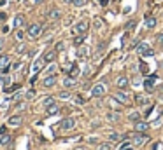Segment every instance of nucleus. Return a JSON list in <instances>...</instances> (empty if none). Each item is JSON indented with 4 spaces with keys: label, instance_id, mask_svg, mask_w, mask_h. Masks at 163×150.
<instances>
[{
    "label": "nucleus",
    "instance_id": "nucleus-1",
    "mask_svg": "<svg viewBox=\"0 0 163 150\" xmlns=\"http://www.w3.org/2000/svg\"><path fill=\"white\" fill-rule=\"evenodd\" d=\"M135 51H137V52H139L142 58H151V56L154 54V51L151 49V47H149L146 42H139V44L135 46Z\"/></svg>",
    "mask_w": 163,
    "mask_h": 150
},
{
    "label": "nucleus",
    "instance_id": "nucleus-2",
    "mask_svg": "<svg viewBox=\"0 0 163 150\" xmlns=\"http://www.w3.org/2000/svg\"><path fill=\"white\" fill-rule=\"evenodd\" d=\"M26 33H28L30 39H37V37H41V35H42V23H32L30 26H28V30H26Z\"/></svg>",
    "mask_w": 163,
    "mask_h": 150
},
{
    "label": "nucleus",
    "instance_id": "nucleus-3",
    "mask_svg": "<svg viewBox=\"0 0 163 150\" xmlns=\"http://www.w3.org/2000/svg\"><path fill=\"white\" fill-rule=\"evenodd\" d=\"M0 72L2 73L11 72V60L7 54H0Z\"/></svg>",
    "mask_w": 163,
    "mask_h": 150
},
{
    "label": "nucleus",
    "instance_id": "nucleus-4",
    "mask_svg": "<svg viewBox=\"0 0 163 150\" xmlns=\"http://www.w3.org/2000/svg\"><path fill=\"white\" fill-rule=\"evenodd\" d=\"M75 122H77V120H75V117H65V119L60 122V128L63 131L74 129V128H75Z\"/></svg>",
    "mask_w": 163,
    "mask_h": 150
},
{
    "label": "nucleus",
    "instance_id": "nucleus-5",
    "mask_svg": "<svg viewBox=\"0 0 163 150\" xmlns=\"http://www.w3.org/2000/svg\"><path fill=\"white\" fill-rule=\"evenodd\" d=\"M105 84H97V86H93L91 89V96L93 98H102L103 94H105Z\"/></svg>",
    "mask_w": 163,
    "mask_h": 150
},
{
    "label": "nucleus",
    "instance_id": "nucleus-6",
    "mask_svg": "<svg viewBox=\"0 0 163 150\" xmlns=\"http://www.w3.org/2000/svg\"><path fill=\"white\" fill-rule=\"evenodd\" d=\"M90 30V23L88 21H79L77 25H75V28H74V33H86V31Z\"/></svg>",
    "mask_w": 163,
    "mask_h": 150
},
{
    "label": "nucleus",
    "instance_id": "nucleus-7",
    "mask_svg": "<svg viewBox=\"0 0 163 150\" xmlns=\"http://www.w3.org/2000/svg\"><path fill=\"white\" fill-rule=\"evenodd\" d=\"M44 63H46L44 58H37V60L32 63V72H33V73H39V72L44 68Z\"/></svg>",
    "mask_w": 163,
    "mask_h": 150
},
{
    "label": "nucleus",
    "instance_id": "nucleus-8",
    "mask_svg": "<svg viewBox=\"0 0 163 150\" xmlns=\"http://www.w3.org/2000/svg\"><path fill=\"white\" fill-rule=\"evenodd\" d=\"M146 131H149V122L137 120L135 122V133H146Z\"/></svg>",
    "mask_w": 163,
    "mask_h": 150
},
{
    "label": "nucleus",
    "instance_id": "nucleus-9",
    "mask_svg": "<svg viewBox=\"0 0 163 150\" xmlns=\"http://www.w3.org/2000/svg\"><path fill=\"white\" fill-rule=\"evenodd\" d=\"M156 79H158L156 75H151L149 79H146V80H144V89L147 91V93H151V91L154 89V80H156Z\"/></svg>",
    "mask_w": 163,
    "mask_h": 150
},
{
    "label": "nucleus",
    "instance_id": "nucleus-10",
    "mask_svg": "<svg viewBox=\"0 0 163 150\" xmlns=\"http://www.w3.org/2000/svg\"><path fill=\"white\" fill-rule=\"evenodd\" d=\"M56 54H58V52H56L54 49H49V51H46V52H44V56H42V58H44L46 63H53V61L56 60Z\"/></svg>",
    "mask_w": 163,
    "mask_h": 150
},
{
    "label": "nucleus",
    "instance_id": "nucleus-11",
    "mask_svg": "<svg viewBox=\"0 0 163 150\" xmlns=\"http://www.w3.org/2000/svg\"><path fill=\"white\" fill-rule=\"evenodd\" d=\"M21 122H23V117H21V115H12V117H9V120H7V124L12 126V128L21 126Z\"/></svg>",
    "mask_w": 163,
    "mask_h": 150
},
{
    "label": "nucleus",
    "instance_id": "nucleus-12",
    "mask_svg": "<svg viewBox=\"0 0 163 150\" xmlns=\"http://www.w3.org/2000/svg\"><path fill=\"white\" fill-rule=\"evenodd\" d=\"M54 84H56V75H48L46 79L42 80V86H44V87H53Z\"/></svg>",
    "mask_w": 163,
    "mask_h": 150
},
{
    "label": "nucleus",
    "instance_id": "nucleus-13",
    "mask_svg": "<svg viewBox=\"0 0 163 150\" xmlns=\"http://www.w3.org/2000/svg\"><path fill=\"white\" fill-rule=\"evenodd\" d=\"M114 98L119 101V103H125V105H126V103H130V98H128V96H126L123 91H118V93L114 94Z\"/></svg>",
    "mask_w": 163,
    "mask_h": 150
},
{
    "label": "nucleus",
    "instance_id": "nucleus-14",
    "mask_svg": "<svg viewBox=\"0 0 163 150\" xmlns=\"http://www.w3.org/2000/svg\"><path fill=\"white\" fill-rule=\"evenodd\" d=\"M147 140V136H146V134H144V133H137V134H135V136H133V145H142L144 141Z\"/></svg>",
    "mask_w": 163,
    "mask_h": 150
},
{
    "label": "nucleus",
    "instance_id": "nucleus-15",
    "mask_svg": "<svg viewBox=\"0 0 163 150\" xmlns=\"http://www.w3.org/2000/svg\"><path fill=\"white\" fill-rule=\"evenodd\" d=\"M146 26H147L149 30H153L154 26H156V18L151 16V14H146Z\"/></svg>",
    "mask_w": 163,
    "mask_h": 150
},
{
    "label": "nucleus",
    "instance_id": "nucleus-16",
    "mask_svg": "<svg viewBox=\"0 0 163 150\" xmlns=\"http://www.w3.org/2000/svg\"><path fill=\"white\" fill-rule=\"evenodd\" d=\"M63 86H65V87H74V86H77V79L69 75V77L63 79Z\"/></svg>",
    "mask_w": 163,
    "mask_h": 150
},
{
    "label": "nucleus",
    "instance_id": "nucleus-17",
    "mask_svg": "<svg viewBox=\"0 0 163 150\" xmlns=\"http://www.w3.org/2000/svg\"><path fill=\"white\" fill-rule=\"evenodd\" d=\"M48 18H49V19H53V21H54V19H60V18H61V10L54 7V9H51L49 12H48Z\"/></svg>",
    "mask_w": 163,
    "mask_h": 150
},
{
    "label": "nucleus",
    "instance_id": "nucleus-18",
    "mask_svg": "<svg viewBox=\"0 0 163 150\" xmlns=\"http://www.w3.org/2000/svg\"><path fill=\"white\" fill-rule=\"evenodd\" d=\"M116 84H118V87H119V89H126V87H128V79H126L125 75H121V77H118Z\"/></svg>",
    "mask_w": 163,
    "mask_h": 150
},
{
    "label": "nucleus",
    "instance_id": "nucleus-19",
    "mask_svg": "<svg viewBox=\"0 0 163 150\" xmlns=\"http://www.w3.org/2000/svg\"><path fill=\"white\" fill-rule=\"evenodd\" d=\"M135 103L142 107V105H147L149 100H147V96H144V94H135Z\"/></svg>",
    "mask_w": 163,
    "mask_h": 150
},
{
    "label": "nucleus",
    "instance_id": "nucleus-20",
    "mask_svg": "<svg viewBox=\"0 0 163 150\" xmlns=\"http://www.w3.org/2000/svg\"><path fill=\"white\" fill-rule=\"evenodd\" d=\"M46 112H48V115H54V113L60 112V107H58L56 103H51L49 107H46Z\"/></svg>",
    "mask_w": 163,
    "mask_h": 150
},
{
    "label": "nucleus",
    "instance_id": "nucleus-21",
    "mask_svg": "<svg viewBox=\"0 0 163 150\" xmlns=\"http://www.w3.org/2000/svg\"><path fill=\"white\" fill-rule=\"evenodd\" d=\"M88 56H90V47H79V51H77V58L84 60V58H88Z\"/></svg>",
    "mask_w": 163,
    "mask_h": 150
},
{
    "label": "nucleus",
    "instance_id": "nucleus-22",
    "mask_svg": "<svg viewBox=\"0 0 163 150\" xmlns=\"http://www.w3.org/2000/svg\"><path fill=\"white\" fill-rule=\"evenodd\" d=\"M107 120H111V122H118L119 120V112H107Z\"/></svg>",
    "mask_w": 163,
    "mask_h": 150
},
{
    "label": "nucleus",
    "instance_id": "nucleus-23",
    "mask_svg": "<svg viewBox=\"0 0 163 150\" xmlns=\"http://www.w3.org/2000/svg\"><path fill=\"white\" fill-rule=\"evenodd\" d=\"M11 141H12L11 134H2V138H0V145H2V147H7Z\"/></svg>",
    "mask_w": 163,
    "mask_h": 150
},
{
    "label": "nucleus",
    "instance_id": "nucleus-24",
    "mask_svg": "<svg viewBox=\"0 0 163 150\" xmlns=\"http://www.w3.org/2000/svg\"><path fill=\"white\" fill-rule=\"evenodd\" d=\"M23 23H25V18H23V14H18V16L14 18V26H16V28H20Z\"/></svg>",
    "mask_w": 163,
    "mask_h": 150
},
{
    "label": "nucleus",
    "instance_id": "nucleus-25",
    "mask_svg": "<svg viewBox=\"0 0 163 150\" xmlns=\"http://www.w3.org/2000/svg\"><path fill=\"white\" fill-rule=\"evenodd\" d=\"M128 119L132 120V122H137V120H140V113H139V112H132V113L128 115Z\"/></svg>",
    "mask_w": 163,
    "mask_h": 150
},
{
    "label": "nucleus",
    "instance_id": "nucleus-26",
    "mask_svg": "<svg viewBox=\"0 0 163 150\" xmlns=\"http://www.w3.org/2000/svg\"><path fill=\"white\" fill-rule=\"evenodd\" d=\"M98 150H112V143H109V141H105V143H100Z\"/></svg>",
    "mask_w": 163,
    "mask_h": 150
},
{
    "label": "nucleus",
    "instance_id": "nucleus-27",
    "mask_svg": "<svg viewBox=\"0 0 163 150\" xmlns=\"http://www.w3.org/2000/svg\"><path fill=\"white\" fill-rule=\"evenodd\" d=\"M70 96H72V94L69 93V91H61L60 94H58V98H60V100H69Z\"/></svg>",
    "mask_w": 163,
    "mask_h": 150
},
{
    "label": "nucleus",
    "instance_id": "nucleus-28",
    "mask_svg": "<svg viewBox=\"0 0 163 150\" xmlns=\"http://www.w3.org/2000/svg\"><path fill=\"white\" fill-rule=\"evenodd\" d=\"M16 52H18V54L26 52V46H25V44H18V46H16Z\"/></svg>",
    "mask_w": 163,
    "mask_h": 150
},
{
    "label": "nucleus",
    "instance_id": "nucleus-29",
    "mask_svg": "<svg viewBox=\"0 0 163 150\" xmlns=\"http://www.w3.org/2000/svg\"><path fill=\"white\" fill-rule=\"evenodd\" d=\"M82 42H84V33H81L79 37H75V39H74V44H75V46H81Z\"/></svg>",
    "mask_w": 163,
    "mask_h": 150
},
{
    "label": "nucleus",
    "instance_id": "nucleus-30",
    "mask_svg": "<svg viewBox=\"0 0 163 150\" xmlns=\"http://www.w3.org/2000/svg\"><path fill=\"white\" fill-rule=\"evenodd\" d=\"M63 49H65V42H58V44L54 46V51H56V52H61Z\"/></svg>",
    "mask_w": 163,
    "mask_h": 150
},
{
    "label": "nucleus",
    "instance_id": "nucleus-31",
    "mask_svg": "<svg viewBox=\"0 0 163 150\" xmlns=\"http://www.w3.org/2000/svg\"><path fill=\"white\" fill-rule=\"evenodd\" d=\"M77 75H79V68L74 65V66H72V70H70V77H75V79H77Z\"/></svg>",
    "mask_w": 163,
    "mask_h": 150
},
{
    "label": "nucleus",
    "instance_id": "nucleus-32",
    "mask_svg": "<svg viewBox=\"0 0 163 150\" xmlns=\"http://www.w3.org/2000/svg\"><path fill=\"white\" fill-rule=\"evenodd\" d=\"M109 140H111V141H118V140H121V136H119L118 133H111V134H109Z\"/></svg>",
    "mask_w": 163,
    "mask_h": 150
},
{
    "label": "nucleus",
    "instance_id": "nucleus-33",
    "mask_svg": "<svg viewBox=\"0 0 163 150\" xmlns=\"http://www.w3.org/2000/svg\"><path fill=\"white\" fill-rule=\"evenodd\" d=\"M16 89H20V84H14V86H11V87H5V93H12V91H16Z\"/></svg>",
    "mask_w": 163,
    "mask_h": 150
},
{
    "label": "nucleus",
    "instance_id": "nucleus-34",
    "mask_svg": "<svg viewBox=\"0 0 163 150\" xmlns=\"http://www.w3.org/2000/svg\"><path fill=\"white\" fill-rule=\"evenodd\" d=\"M72 4H74L75 7H81V5H84V4H86V0H72Z\"/></svg>",
    "mask_w": 163,
    "mask_h": 150
},
{
    "label": "nucleus",
    "instance_id": "nucleus-35",
    "mask_svg": "<svg viewBox=\"0 0 163 150\" xmlns=\"http://www.w3.org/2000/svg\"><path fill=\"white\" fill-rule=\"evenodd\" d=\"M51 103H54V100H53V98H46V100L42 101V105H44V107H49Z\"/></svg>",
    "mask_w": 163,
    "mask_h": 150
},
{
    "label": "nucleus",
    "instance_id": "nucleus-36",
    "mask_svg": "<svg viewBox=\"0 0 163 150\" xmlns=\"http://www.w3.org/2000/svg\"><path fill=\"white\" fill-rule=\"evenodd\" d=\"M54 70H56V66L51 63V66H48V75H53V73H54Z\"/></svg>",
    "mask_w": 163,
    "mask_h": 150
},
{
    "label": "nucleus",
    "instance_id": "nucleus-37",
    "mask_svg": "<svg viewBox=\"0 0 163 150\" xmlns=\"http://www.w3.org/2000/svg\"><path fill=\"white\" fill-rule=\"evenodd\" d=\"M133 26H135V21H128V23H126V26H125V28H126V30H132Z\"/></svg>",
    "mask_w": 163,
    "mask_h": 150
},
{
    "label": "nucleus",
    "instance_id": "nucleus-38",
    "mask_svg": "<svg viewBox=\"0 0 163 150\" xmlns=\"http://www.w3.org/2000/svg\"><path fill=\"white\" fill-rule=\"evenodd\" d=\"M156 40H158V44H160V46H163V33H160V35L156 37Z\"/></svg>",
    "mask_w": 163,
    "mask_h": 150
},
{
    "label": "nucleus",
    "instance_id": "nucleus-39",
    "mask_svg": "<svg viewBox=\"0 0 163 150\" xmlns=\"http://www.w3.org/2000/svg\"><path fill=\"white\" fill-rule=\"evenodd\" d=\"M126 147H130V143H128V141H125V143H121V145H119V150L126 149Z\"/></svg>",
    "mask_w": 163,
    "mask_h": 150
},
{
    "label": "nucleus",
    "instance_id": "nucleus-40",
    "mask_svg": "<svg viewBox=\"0 0 163 150\" xmlns=\"http://www.w3.org/2000/svg\"><path fill=\"white\" fill-rule=\"evenodd\" d=\"M160 145H161V143H160V141H156V143L153 145V149H151V150H160Z\"/></svg>",
    "mask_w": 163,
    "mask_h": 150
},
{
    "label": "nucleus",
    "instance_id": "nucleus-41",
    "mask_svg": "<svg viewBox=\"0 0 163 150\" xmlns=\"http://www.w3.org/2000/svg\"><path fill=\"white\" fill-rule=\"evenodd\" d=\"M75 103H79V105L84 103V98H82V96H77V98H75Z\"/></svg>",
    "mask_w": 163,
    "mask_h": 150
},
{
    "label": "nucleus",
    "instance_id": "nucleus-42",
    "mask_svg": "<svg viewBox=\"0 0 163 150\" xmlns=\"http://www.w3.org/2000/svg\"><path fill=\"white\" fill-rule=\"evenodd\" d=\"M16 39H18V40H23V31H18V33H16Z\"/></svg>",
    "mask_w": 163,
    "mask_h": 150
},
{
    "label": "nucleus",
    "instance_id": "nucleus-43",
    "mask_svg": "<svg viewBox=\"0 0 163 150\" xmlns=\"http://www.w3.org/2000/svg\"><path fill=\"white\" fill-rule=\"evenodd\" d=\"M95 25H97V28H100V26H102V21L97 18V19H95Z\"/></svg>",
    "mask_w": 163,
    "mask_h": 150
},
{
    "label": "nucleus",
    "instance_id": "nucleus-44",
    "mask_svg": "<svg viewBox=\"0 0 163 150\" xmlns=\"http://www.w3.org/2000/svg\"><path fill=\"white\" fill-rule=\"evenodd\" d=\"M140 70H142V72H147V66H146V63H140Z\"/></svg>",
    "mask_w": 163,
    "mask_h": 150
},
{
    "label": "nucleus",
    "instance_id": "nucleus-45",
    "mask_svg": "<svg viewBox=\"0 0 163 150\" xmlns=\"http://www.w3.org/2000/svg\"><path fill=\"white\" fill-rule=\"evenodd\" d=\"M0 19H2V21H5V19H7V16H5V12H0Z\"/></svg>",
    "mask_w": 163,
    "mask_h": 150
},
{
    "label": "nucleus",
    "instance_id": "nucleus-46",
    "mask_svg": "<svg viewBox=\"0 0 163 150\" xmlns=\"http://www.w3.org/2000/svg\"><path fill=\"white\" fill-rule=\"evenodd\" d=\"M107 4H109V0H100V5H103V7H105Z\"/></svg>",
    "mask_w": 163,
    "mask_h": 150
},
{
    "label": "nucleus",
    "instance_id": "nucleus-47",
    "mask_svg": "<svg viewBox=\"0 0 163 150\" xmlns=\"http://www.w3.org/2000/svg\"><path fill=\"white\" fill-rule=\"evenodd\" d=\"M4 44H5V42H4V39H0V51L4 49Z\"/></svg>",
    "mask_w": 163,
    "mask_h": 150
},
{
    "label": "nucleus",
    "instance_id": "nucleus-48",
    "mask_svg": "<svg viewBox=\"0 0 163 150\" xmlns=\"http://www.w3.org/2000/svg\"><path fill=\"white\" fill-rule=\"evenodd\" d=\"M42 2H46V0H35V4H42Z\"/></svg>",
    "mask_w": 163,
    "mask_h": 150
},
{
    "label": "nucleus",
    "instance_id": "nucleus-49",
    "mask_svg": "<svg viewBox=\"0 0 163 150\" xmlns=\"http://www.w3.org/2000/svg\"><path fill=\"white\" fill-rule=\"evenodd\" d=\"M63 2H65V4H72V0H63Z\"/></svg>",
    "mask_w": 163,
    "mask_h": 150
},
{
    "label": "nucleus",
    "instance_id": "nucleus-50",
    "mask_svg": "<svg viewBox=\"0 0 163 150\" xmlns=\"http://www.w3.org/2000/svg\"><path fill=\"white\" fill-rule=\"evenodd\" d=\"M123 150H133L132 147H126V149H123Z\"/></svg>",
    "mask_w": 163,
    "mask_h": 150
},
{
    "label": "nucleus",
    "instance_id": "nucleus-51",
    "mask_svg": "<svg viewBox=\"0 0 163 150\" xmlns=\"http://www.w3.org/2000/svg\"><path fill=\"white\" fill-rule=\"evenodd\" d=\"M154 2H156V4H160V2H163V0H154Z\"/></svg>",
    "mask_w": 163,
    "mask_h": 150
},
{
    "label": "nucleus",
    "instance_id": "nucleus-52",
    "mask_svg": "<svg viewBox=\"0 0 163 150\" xmlns=\"http://www.w3.org/2000/svg\"><path fill=\"white\" fill-rule=\"evenodd\" d=\"M2 82H4V79H0V86H2Z\"/></svg>",
    "mask_w": 163,
    "mask_h": 150
},
{
    "label": "nucleus",
    "instance_id": "nucleus-53",
    "mask_svg": "<svg viewBox=\"0 0 163 150\" xmlns=\"http://www.w3.org/2000/svg\"><path fill=\"white\" fill-rule=\"evenodd\" d=\"M160 66H161V68H163V61H161V65H160Z\"/></svg>",
    "mask_w": 163,
    "mask_h": 150
}]
</instances>
